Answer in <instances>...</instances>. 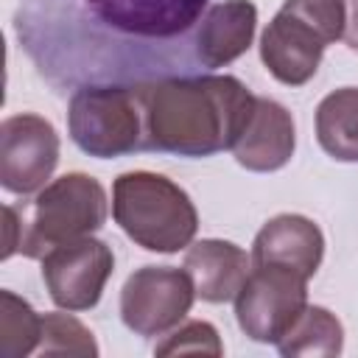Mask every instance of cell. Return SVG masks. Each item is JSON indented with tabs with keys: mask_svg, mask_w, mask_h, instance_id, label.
I'll list each match as a JSON object with an SVG mask.
<instances>
[{
	"mask_svg": "<svg viewBox=\"0 0 358 358\" xmlns=\"http://www.w3.org/2000/svg\"><path fill=\"white\" fill-rule=\"evenodd\" d=\"M210 0H20L14 31L53 84L157 70V48L185 42Z\"/></svg>",
	"mask_w": 358,
	"mask_h": 358,
	"instance_id": "1",
	"label": "cell"
},
{
	"mask_svg": "<svg viewBox=\"0 0 358 358\" xmlns=\"http://www.w3.org/2000/svg\"><path fill=\"white\" fill-rule=\"evenodd\" d=\"M131 87L143 115V151L179 157L232 148L257 101L235 76H168Z\"/></svg>",
	"mask_w": 358,
	"mask_h": 358,
	"instance_id": "2",
	"label": "cell"
},
{
	"mask_svg": "<svg viewBox=\"0 0 358 358\" xmlns=\"http://www.w3.org/2000/svg\"><path fill=\"white\" fill-rule=\"evenodd\" d=\"M112 215L137 246L162 255L190 246L199 229L190 196L168 176L151 171H129L115 179Z\"/></svg>",
	"mask_w": 358,
	"mask_h": 358,
	"instance_id": "3",
	"label": "cell"
},
{
	"mask_svg": "<svg viewBox=\"0 0 358 358\" xmlns=\"http://www.w3.org/2000/svg\"><path fill=\"white\" fill-rule=\"evenodd\" d=\"M344 0H285L260 36L266 70L288 87L308 84L324 56V48L344 36Z\"/></svg>",
	"mask_w": 358,
	"mask_h": 358,
	"instance_id": "4",
	"label": "cell"
},
{
	"mask_svg": "<svg viewBox=\"0 0 358 358\" xmlns=\"http://www.w3.org/2000/svg\"><path fill=\"white\" fill-rule=\"evenodd\" d=\"M20 210V249L25 257H45L50 249L87 238L106 221V190L90 173H64L48 182Z\"/></svg>",
	"mask_w": 358,
	"mask_h": 358,
	"instance_id": "5",
	"label": "cell"
},
{
	"mask_svg": "<svg viewBox=\"0 0 358 358\" xmlns=\"http://www.w3.org/2000/svg\"><path fill=\"white\" fill-rule=\"evenodd\" d=\"M73 143L98 159L143 151V115L134 87L87 84L73 92L67 106Z\"/></svg>",
	"mask_w": 358,
	"mask_h": 358,
	"instance_id": "6",
	"label": "cell"
},
{
	"mask_svg": "<svg viewBox=\"0 0 358 358\" xmlns=\"http://www.w3.org/2000/svg\"><path fill=\"white\" fill-rule=\"evenodd\" d=\"M308 308V277L285 266H255L235 296L238 327L260 344H277Z\"/></svg>",
	"mask_w": 358,
	"mask_h": 358,
	"instance_id": "7",
	"label": "cell"
},
{
	"mask_svg": "<svg viewBox=\"0 0 358 358\" xmlns=\"http://www.w3.org/2000/svg\"><path fill=\"white\" fill-rule=\"evenodd\" d=\"M196 288L190 274L173 266H143L123 282L120 319L137 336H162L190 313Z\"/></svg>",
	"mask_w": 358,
	"mask_h": 358,
	"instance_id": "8",
	"label": "cell"
},
{
	"mask_svg": "<svg viewBox=\"0 0 358 358\" xmlns=\"http://www.w3.org/2000/svg\"><path fill=\"white\" fill-rule=\"evenodd\" d=\"M59 162V134L42 115L22 112L0 123V185L28 196L48 185Z\"/></svg>",
	"mask_w": 358,
	"mask_h": 358,
	"instance_id": "9",
	"label": "cell"
},
{
	"mask_svg": "<svg viewBox=\"0 0 358 358\" xmlns=\"http://www.w3.org/2000/svg\"><path fill=\"white\" fill-rule=\"evenodd\" d=\"M115 255L98 238H78L50 249L42 257V280L62 310H90L98 305L112 277Z\"/></svg>",
	"mask_w": 358,
	"mask_h": 358,
	"instance_id": "10",
	"label": "cell"
},
{
	"mask_svg": "<svg viewBox=\"0 0 358 358\" xmlns=\"http://www.w3.org/2000/svg\"><path fill=\"white\" fill-rule=\"evenodd\" d=\"M324 257L322 229L296 213L274 215L260 227L252 243V266H285L302 277H313Z\"/></svg>",
	"mask_w": 358,
	"mask_h": 358,
	"instance_id": "11",
	"label": "cell"
},
{
	"mask_svg": "<svg viewBox=\"0 0 358 358\" xmlns=\"http://www.w3.org/2000/svg\"><path fill=\"white\" fill-rule=\"evenodd\" d=\"M294 145L296 134L291 112L271 98H257L249 123L243 126L241 137L229 151L246 171L268 173L280 171L294 157Z\"/></svg>",
	"mask_w": 358,
	"mask_h": 358,
	"instance_id": "12",
	"label": "cell"
},
{
	"mask_svg": "<svg viewBox=\"0 0 358 358\" xmlns=\"http://www.w3.org/2000/svg\"><path fill=\"white\" fill-rule=\"evenodd\" d=\"M257 8L252 0H221L210 6L196 28L193 59L207 67H224L243 56L255 39Z\"/></svg>",
	"mask_w": 358,
	"mask_h": 358,
	"instance_id": "13",
	"label": "cell"
},
{
	"mask_svg": "<svg viewBox=\"0 0 358 358\" xmlns=\"http://www.w3.org/2000/svg\"><path fill=\"white\" fill-rule=\"evenodd\" d=\"M185 271L193 280L196 296L218 305L238 296L252 271V255H246L232 241L204 238L190 243L185 252Z\"/></svg>",
	"mask_w": 358,
	"mask_h": 358,
	"instance_id": "14",
	"label": "cell"
},
{
	"mask_svg": "<svg viewBox=\"0 0 358 358\" xmlns=\"http://www.w3.org/2000/svg\"><path fill=\"white\" fill-rule=\"evenodd\" d=\"M316 140L338 162H358V87H341L316 106Z\"/></svg>",
	"mask_w": 358,
	"mask_h": 358,
	"instance_id": "15",
	"label": "cell"
},
{
	"mask_svg": "<svg viewBox=\"0 0 358 358\" xmlns=\"http://www.w3.org/2000/svg\"><path fill=\"white\" fill-rule=\"evenodd\" d=\"M344 347V327L341 322L319 305H308L302 316L288 327V333L277 341L280 355L296 358V355H313V358H330L338 355Z\"/></svg>",
	"mask_w": 358,
	"mask_h": 358,
	"instance_id": "16",
	"label": "cell"
},
{
	"mask_svg": "<svg viewBox=\"0 0 358 358\" xmlns=\"http://www.w3.org/2000/svg\"><path fill=\"white\" fill-rule=\"evenodd\" d=\"M42 316L14 291H0V355L25 358L39 350Z\"/></svg>",
	"mask_w": 358,
	"mask_h": 358,
	"instance_id": "17",
	"label": "cell"
},
{
	"mask_svg": "<svg viewBox=\"0 0 358 358\" xmlns=\"http://www.w3.org/2000/svg\"><path fill=\"white\" fill-rule=\"evenodd\" d=\"M42 355H78V358H95L98 344L92 333L70 313H45L42 316Z\"/></svg>",
	"mask_w": 358,
	"mask_h": 358,
	"instance_id": "18",
	"label": "cell"
},
{
	"mask_svg": "<svg viewBox=\"0 0 358 358\" xmlns=\"http://www.w3.org/2000/svg\"><path fill=\"white\" fill-rule=\"evenodd\" d=\"M157 355H213L218 358L224 352L218 330L210 322H187L179 330H173L171 336H165L162 344L154 347Z\"/></svg>",
	"mask_w": 358,
	"mask_h": 358,
	"instance_id": "19",
	"label": "cell"
},
{
	"mask_svg": "<svg viewBox=\"0 0 358 358\" xmlns=\"http://www.w3.org/2000/svg\"><path fill=\"white\" fill-rule=\"evenodd\" d=\"M20 249V210L14 204L3 207V260Z\"/></svg>",
	"mask_w": 358,
	"mask_h": 358,
	"instance_id": "20",
	"label": "cell"
},
{
	"mask_svg": "<svg viewBox=\"0 0 358 358\" xmlns=\"http://www.w3.org/2000/svg\"><path fill=\"white\" fill-rule=\"evenodd\" d=\"M347 3V25H344V42L358 50V0H344Z\"/></svg>",
	"mask_w": 358,
	"mask_h": 358,
	"instance_id": "21",
	"label": "cell"
}]
</instances>
